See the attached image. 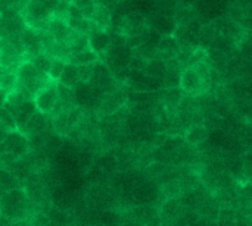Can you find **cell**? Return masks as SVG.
<instances>
[{
  "mask_svg": "<svg viewBox=\"0 0 252 226\" xmlns=\"http://www.w3.org/2000/svg\"><path fill=\"white\" fill-rule=\"evenodd\" d=\"M27 201L28 197L25 191L19 190V187L13 190H7L0 197V213L12 221H18L27 215Z\"/></svg>",
  "mask_w": 252,
  "mask_h": 226,
  "instance_id": "cell-1",
  "label": "cell"
},
{
  "mask_svg": "<svg viewBox=\"0 0 252 226\" xmlns=\"http://www.w3.org/2000/svg\"><path fill=\"white\" fill-rule=\"evenodd\" d=\"M205 84H210V81L201 79V76L196 74L193 66H189L185 71H182L179 87H182L183 91L192 93V94H202L207 90V87H208V85L205 87Z\"/></svg>",
  "mask_w": 252,
  "mask_h": 226,
  "instance_id": "cell-2",
  "label": "cell"
},
{
  "mask_svg": "<svg viewBox=\"0 0 252 226\" xmlns=\"http://www.w3.org/2000/svg\"><path fill=\"white\" fill-rule=\"evenodd\" d=\"M56 100H58L56 88H55V84H52V81L44 88H41L34 97V103H35L37 110L41 113H46V115H49L52 112Z\"/></svg>",
  "mask_w": 252,
  "mask_h": 226,
  "instance_id": "cell-3",
  "label": "cell"
},
{
  "mask_svg": "<svg viewBox=\"0 0 252 226\" xmlns=\"http://www.w3.org/2000/svg\"><path fill=\"white\" fill-rule=\"evenodd\" d=\"M180 49H182V46L176 40L174 35H161L158 46H157V57H159L162 60L173 59V57L179 56Z\"/></svg>",
  "mask_w": 252,
  "mask_h": 226,
  "instance_id": "cell-4",
  "label": "cell"
},
{
  "mask_svg": "<svg viewBox=\"0 0 252 226\" xmlns=\"http://www.w3.org/2000/svg\"><path fill=\"white\" fill-rule=\"evenodd\" d=\"M151 28L155 29L159 35H174L176 29H177V22L174 21V16L170 15H164V13H158L154 15L151 19Z\"/></svg>",
  "mask_w": 252,
  "mask_h": 226,
  "instance_id": "cell-5",
  "label": "cell"
},
{
  "mask_svg": "<svg viewBox=\"0 0 252 226\" xmlns=\"http://www.w3.org/2000/svg\"><path fill=\"white\" fill-rule=\"evenodd\" d=\"M46 128H47L46 113H41V112L35 110L32 113V116L25 122V125L22 128H19V131L25 137H31V135H35V134H41Z\"/></svg>",
  "mask_w": 252,
  "mask_h": 226,
  "instance_id": "cell-6",
  "label": "cell"
},
{
  "mask_svg": "<svg viewBox=\"0 0 252 226\" xmlns=\"http://www.w3.org/2000/svg\"><path fill=\"white\" fill-rule=\"evenodd\" d=\"M47 29L50 31V34L53 35L55 41H66V38L71 35V32L74 31L65 21L58 19V18H52L47 22Z\"/></svg>",
  "mask_w": 252,
  "mask_h": 226,
  "instance_id": "cell-7",
  "label": "cell"
},
{
  "mask_svg": "<svg viewBox=\"0 0 252 226\" xmlns=\"http://www.w3.org/2000/svg\"><path fill=\"white\" fill-rule=\"evenodd\" d=\"M15 74L18 78V84H27V82H31V81L40 78L41 75H47V74H40L30 60H22L18 65Z\"/></svg>",
  "mask_w": 252,
  "mask_h": 226,
  "instance_id": "cell-8",
  "label": "cell"
},
{
  "mask_svg": "<svg viewBox=\"0 0 252 226\" xmlns=\"http://www.w3.org/2000/svg\"><path fill=\"white\" fill-rule=\"evenodd\" d=\"M72 91L77 106H87L94 99V87L89 82L78 81L77 85L72 88Z\"/></svg>",
  "mask_w": 252,
  "mask_h": 226,
  "instance_id": "cell-9",
  "label": "cell"
},
{
  "mask_svg": "<svg viewBox=\"0 0 252 226\" xmlns=\"http://www.w3.org/2000/svg\"><path fill=\"white\" fill-rule=\"evenodd\" d=\"M35 110H37V107H35L34 99L24 100V101L18 106V109H16L15 113H13V118H15V121H16L18 129L22 128V126L25 125V122L32 116V113H34Z\"/></svg>",
  "mask_w": 252,
  "mask_h": 226,
  "instance_id": "cell-10",
  "label": "cell"
},
{
  "mask_svg": "<svg viewBox=\"0 0 252 226\" xmlns=\"http://www.w3.org/2000/svg\"><path fill=\"white\" fill-rule=\"evenodd\" d=\"M111 46V40H109V32L100 29L97 32H94L92 37H89V47L96 51L97 54L105 53Z\"/></svg>",
  "mask_w": 252,
  "mask_h": 226,
  "instance_id": "cell-11",
  "label": "cell"
},
{
  "mask_svg": "<svg viewBox=\"0 0 252 226\" xmlns=\"http://www.w3.org/2000/svg\"><path fill=\"white\" fill-rule=\"evenodd\" d=\"M55 88H56V96H58V100L61 101V104L66 109V110H71L74 107H77V103H75V99H74V91L72 88L61 84L56 81L55 84Z\"/></svg>",
  "mask_w": 252,
  "mask_h": 226,
  "instance_id": "cell-12",
  "label": "cell"
},
{
  "mask_svg": "<svg viewBox=\"0 0 252 226\" xmlns=\"http://www.w3.org/2000/svg\"><path fill=\"white\" fill-rule=\"evenodd\" d=\"M90 21L94 22L96 25H99L102 29L109 26L111 22H112V13H111V9L106 7V6H102V4H97L96 3V7L90 16Z\"/></svg>",
  "mask_w": 252,
  "mask_h": 226,
  "instance_id": "cell-13",
  "label": "cell"
},
{
  "mask_svg": "<svg viewBox=\"0 0 252 226\" xmlns=\"http://www.w3.org/2000/svg\"><path fill=\"white\" fill-rule=\"evenodd\" d=\"M78 81H80V76H78L77 65L66 62L65 66H63V69H62V74H61L58 82H61V84H63V85H66L69 88H74Z\"/></svg>",
  "mask_w": 252,
  "mask_h": 226,
  "instance_id": "cell-14",
  "label": "cell"
},
{
  "mask_svg": "<svg viewBox=\"0 0 252 226\" xmlns=\"http://www.w3.org/2000/svg\"><path fill=\"white\" fill-rule=\"evenodd\" d=\"M165 71H167L165 60H162L159 57H154V59L146 60V65H145V69H143V72L148 76H152V78H162Z\"/></svg>",
  "mask_w": 252,
  "mask_h": 226,
  "instance_id": "cell-15",
  "label": "cell"
},
{
  "mask_svg": "<svg viewBox=\"0 0 252 226\" xmlns=\"http://www.w3.org/2000/svg\"><path fill=\"white\" fill-rule=\"evenodd\" d=\"M66 60L69 63H74V65H89V63H93V62L99 60V54L89 47V49H86V50H83L80 53H71Z\"/></svg>",
  "mask_w": 252,
  "mask_h": 226,
  "instance_id": "cell-16",
  "label": "cell"
},
{
  "mask_svg": "<svg viewBox=\"0 0 252 226\" xmlns=\"http://www.w3.org/2000/svg\"><path fill=\"white\" fill-rule=\"evenodd\" d=\"M0 185L7 191V190H13L19 185V179L15 176V174H12L9 169L0 168Z\"/></svg>",
  "mask_w": 252,
  "mask_h": 226,
  "instance_id": "cell-17",
  "label": "cell"
},
{
  "mask_svg": "<svg viewBox=\"0 0 252 226\" xmlns=\"http://www.w3.org/2000/svg\"><path fill=\"white\" fill-rule=\"evenodd\" d=\"M145 16H143V13H140V12H131V13H128V15H126L124 18H123V26L127 29V31H130V29H133V28H136V26H140V25H143L145 24Z\"/></svg>",
  "mask_w": 252,
  "mask_h": 226,
  "instance_id": "cell-18",
  "label": "cell"
},
{
  "mask_svg": "<svg viewBox=\"0 0 252 226\" xmlns=\"http://www.w3.org/2000/svg\"><path fill=\"white\" fill-rule=\"evenodd\" d=\"M0 129L4 131V132L18 129L13 115L9 110H6L4 107H0Z\"/></svg>",
  "mask_w": 252,
  "mask_h": 226,
  "instance_id": "cell-19",
  "label": "cell"
},
{
  "mask_svg": "<svg viewBox=\"0 0 252 226\" xmlns=\"http://www.w3.org/2000/svg\"><path fill=\"white\" fill-rule=\"evenodd\" d=\"M30 62L34 65V68H35L40 74H47L49 66H50V62H52V57H50L47 53H40V54L34 56Z\"/></svg>",
  "mask_w": 252,
  "mask_h": 226,
  "instance_id": "cell-20",
  "label": "cell"
},
{
  "mask_svg": "<svg viewBox=\"0 0 252 226\" xmlns=\"http://www.w3.org/2000/svg\"><path fill=\"white\" fill-rule=\"evenodd\" d=\"M65 63H66V62L62 60V59L52 57V62H50V66H49V71H47V76H49L50 81L56 82V81L59 79V76H61V74H62V69H63V66H65Z\"/></svg>",
  "mask_w": 252,
  "mask_h": 226,
  "instance_id": "cell-21",
  "label": "cell"
},
{
  "mask_svg": "<svg viewBox=\"0 0 252 226\" xmlns=\"http://www.w3.org/2000/svg\"><path fill=\"white\" fill-rule=\"evenodd\" d=\"M205 138H207V131H205V128H202V126L192 128V129L188 132V135H186V140H188L190 144H198V143H202Z\"/></svg>",
  "mask_w": 252,
  "mask_h": 226,
  "instance_id": "cell-22",
  "label": "cell"
},
{
  "mask_svg": "<svg viewBox=\"0 0 252 226\" xmlns=\"http://www.w3.org/2000/svg\"><path fill=\"white\" fill-rule=\"evenodd\" d=\"M77 69H78L80 81L89 82L90 76H92V63H89V65H77Z\"/></svg>",
  "mask_w": 252,
  "mask_h": 226,
  "instance_id": "cell-23",
  "label": "cell"
},
{
  "mask_svg": "<svg viewBox=\"0 0 252 226\" xmlns=\"http://www.w3.org/2000/svg\"><path fill=\"white\" fill-rule=\"evenodd\" d=\"M126 38H127V35H124V34H120V32L109 34L111 46H124V44H126Z\"/></svg>",
  "mask_w": 252,
  "mask_h": 226,
  "instance_id": "cell-24",
  "label": "cell"
},
{
  "mask_svg": "<svg viewBox=\"0 0 252 226\" xmlns=\"http://www.w3.org/2000/svg\"><path fill=\"white\" fill-rule=\"evenodd\" d=\"M177 209H179V203H177L176 200H168V201L164 204L162 212H164L165 215H174V213L177 212Z\"/></svg>",
  "mask_w": 252,
  "mask_h": 226,
  "instance_id": "cell-25",
  "label": "cell"
},
{
  "mask_svg": "<svg viewBox=\"0 0 252 226\" xmlns=\"http://www.w3.org/2000/svg\"><path fill=\"white\" fill-rule=\"evenodd\" d=\"M71 3H72L74 6H77V7L83 9V7H86V6H89V4L94 3V0H71Z\"/></svg>",
  "mask_w": 252,
  "mask_h": 226,
  "instance_id": "cell-26",
  "label": "cell"
},
{
  "mask_svg": "<svg viewBox=\"0 0 252 226\" xmlns=\"http://www.w3.org/2000/svg\"><path fill=\"white\" fill-rule=\"evenodd\" d=\"M38 1H40L44 7H47V9L52 12V10L55 9V6L58 4V1H59V0H38Z\"/></svg>",
  "mask_w": 252,
  "mask_h": 226,
  "instance_id": "cell-27",
  "label": "cell"
},
{
  "mask_svg": "<svg viewBox=\"0 0 252 226\" xmlns=\"http://www.w3.org/2000/svg\"><path fill=\"white\" fill-rule=\"evenodd\" d=\"M6 97H7V94L0 88V107H3V104H4V101H6Z\"/></svg>",
  "mask_w": 252,
  "mask_h": 226,
  "instance_id": "cell-28",
  "label": "cell"
},
{
  "mask_svg": "<svg viewBox=\"0 0 252 226\" xmlns=\"http://www.w3.org/2000/svg\"><path fill=\"white\" fill-rule=\"evenodd\" d=\"M1 44H3V38L0 37V47H1Z\"/></svg>",
  "mask_w": 252,
  "mask_h": 226,
  "instance_id": "cell-29",
  "label": "cell"
}]
</instances>
